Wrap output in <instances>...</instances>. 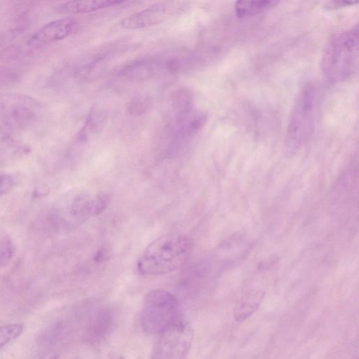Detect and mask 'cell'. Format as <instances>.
<instances>
[{"label":"cell","mask_w":359,"mask_h":359,"mask_svg":"<svg viewBox=\"0 0 359 359\" xmlns=\"http://www.w3.org/2000/svg\"><path fill=\"white\" fill-rule=\"evenodd\" d=\"M358 27L333 34L323 50L320 66L332 83L347 81L355 73L358 63Z\"/></svg>","instance_id":"cell-1"},{"label":"cell","mask_w":359,"mask_h":359,"mask_svg":"<svg viewBox=\"0 0 359 359\" xmlns=\"http://www.w3.org/2000/svg\"><path fill=\"white\" fill-rule=\"evenodd\" d=\"M190 243L180 234H168L152 241L137 262L144 275H161L180 268L187 260Z\"/></svg>","instance_id":"cell-2"},{"label":"cell","mask_w":359,"mask_h":359,"mask_svg":"<svg viewBox=\"0 0 359 359\" xmlns=\"http://www.w3.org/2000/svg\"><path fill=\"white\" fill-rule=\"evenodd\" d=\"M317 104V88L311 84L305 86L295 99L288 120L285 138V150L287 155L299 153L311 137Z\"/></svg>","instance_id":"cell-3"},{"label":"cell","mask_w":359,"mask_h":359,"mask_svg":"<svg viewBox=\"0 0 359 359\" xmlns=\"http://www.w3.org/2000/svg\"><path fill=\"white\" fill-rule=\"evenodd\" d=\"M42 104L25 94L0 95V134L6 138L25 131L42 118Z\"/></svg>","instance_id":"cell-4"},{"label":"cell","mask_w":359,"mask_h":359,"mask_svg":"<svg viewBox=\"0 0 359 359\" xmlns=\"http://www.w3.org/2000/svg\"><path fill=\"white\" fill-rule=\"evenodd\" d=\"M179 317V303L176 297L166 290H154L144 299L140 324L144 332L159 334Z\"/></svg>","instance_id":"cell-5"},{"label":"cell","mask_w":359,"mask_h":359,"mask_svg":"<svg viewBox=\"0 0 359 359\" xmlns=\"http://www.w3.org/2000/svg\"><path fill=\"white\" fill-rule=\"evenodd\" d=\"M194 329L186 320L179 317L159 334L152 351V358L180 359L185 358L192 344Z\"/></svg>","instance_id":"cell-6"},{"label":"cell","mask_w":359,"mask_h":359,"mask_svg":"<svg viewBox=\"0 0 359 359\" xmlns=\"http://www.w3.org/2000/svg\"><path fill=\"white\" fill-rule=\"evenodd\" d=\"M93 215H96L95 198L80 193L59 201L52 209L50 219L55 227L72 228Z\"/></svg>","instance_id":"cell-7"},{"label":"cell","mask_w":359,"mask_h":359,"mask_svg":"<svg viewBox=\"0 0 359 359\" xmlns=\"http://www.w3.org/2000/svg\"><path fill=\"white\" fill-rule=\"evenodd\" d=\"M180 2L174 0L158 2L124 17L119 24L122 28L130 30L149 27L175 15L180 11Z\"/></svg>","instance_id":"cell-8"},{"label":"cell","mask_w":359,"mask_h":359,"mask_svg":"<svg viewBox=\"0 0 359 359\" xmlns=\"http://www.w3.org/2000/svg\"><path fill=\"white\" fill-rule=\"evenodd\" d=\"M77 27L76 19L70 17L62 18L49 22L30 38L31 45H42L65 39Z\"/></svg>","instance_id":"cell-9"},{"label":"cell","mask_w":359,"mask_h":359,"mask_svg":"<svg viewBox=\"0 0 359 359\" xmlns=\"http://www.w3.org/2000/svg\"><path fill=\"white\" fill-rule=\"evenodd\" d=\"M264 297L262 290H252L247 292L234 307L233 316L236 321L243 322L259 309Z\"/></svg>","instance_id":"cell-10"},{"label":"cell","mask_w":359,"mask_h":359,"mask_svg":"<svg viewBox=\"0 0 359 359\" xmlns=\"http://www.w3.org/2000/svg\"><path fill=\"white\" fill-rule=\"evenodd\" d=\"M128 0H70L59 8L61 13H86L118 5Z\"/></svg>","instance_id":"cell-11"},{"label":"cell","mask_w":359,"mask_h":359,"mask_svg":"<svg viewBox=\"0 0 359 359\" xmlns=\"http://www.w3.org/2000/svg\"><path fill=\"white\" fill-rule=\"evenodd\" d=\"M279 0H236L234 5L238 18L253 17L274 6Z\"/></svg>","instance_id":"cell-12"},{"label":"cell","mask_w":359,"mask_h":359,"mask_svg":"<svg viewBox=\"0 0 359 359\" xmlns=\"http://www.w3.org/2000/svg\"><path fill=\"white\" fill-rule=\"evenodd\" d=\"M23 329L24 325L22 323L0 326V348L18 338Z\"/></svg>","instance_id":"cell-13"},{"label":"cell","mask_w":359,"mask_h":359,"mask_svg":"<svg viewBox=\"0 0 359 359\" xmlns=\"http://www.w3.org/2000/svg\"><path fill=\"white\" fill-rule=\"evenodd\" d=\"M15 247L8 235L0 236V268L5 266L14 256Z\"/></svg>","instance_id":"cell-14"},{"label":"cell","mask_w":359,"mask_h":359,"mask_svg":"<svg viewBox=\"0 0 359 359\" xmlns=\"http://www.w3.org/2000/svg\"><path fill=\"white\" fill-rule=\"evenodd\" d=\"M107 117L102 111H92L86 119L85 127L81 134L87 130L90 133H97L100 131L105 125Z\"/></svg>","instance_id":"cell-15"},{"label":"cell","mask_w":359,"mask_h":359,"mask_svg":"<svg viewBox=\"0 0 359 359\" xmlns=\"http://www.w3.org/2000/svg\"><path fill=\"white\" fill-rule=\"evenodd\" d=\"M15 183V179L12 175L0 174V196L11 190Z\"/></svg>","instance_id":"cell-16"},{"label":"cell","mask_w":359,"mask_h":359,"mask_svg":"<svg viewBox=\"0 0 359 359\" xmlns=\"http://www.w3.org/2000/svg\"><path fill=\"white\" fill-rule=\"evenodd\" d=\"M17 76L8 69H0V90L11 86L17 80Z\"/></svg>","instance_id":"cell-17"},{"label":"cell","mask_w":359,"mask_h":359,"mask_svg":"<svg viewBox=\"0 0 359 359\" xmlns=\"http://www.w3.org/2000/svg\"><path fill=\"white\" fill-rule=\"evenodd\" d=\"M148 102L140 100L133 101L128 107V110L133 114H140L147 109Z\"/></svg>","instance_id":"cell-18"},{"label":"cell","mask_w":359,"mask_h":359,"mask_svg":"<svg viewBox=\"0 0 359 359\" xmlns=\"http://www.w3.org/2000/svg\"><path fill=\"white\" fill-rule=\"evenodd\" d=\"M332 2L335 7L340 8L355 5L358 0H332Z\"/></svg>","instance_id":"cell-19"}]
</instances>
